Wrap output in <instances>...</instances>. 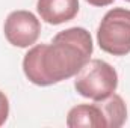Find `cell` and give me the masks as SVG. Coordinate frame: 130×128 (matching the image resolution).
Masks as SVG:
<instances>
[{"label": "cell", "mask_w": 130, "mask_h": 128, "mask_svg": "<svg viewBox=\"0 0 130 128\" xmlns=\"http://www.w3.org/2000/svg\"><path fill=\"white\" fill-rule=\"evenodd\" d=\"M91 33L83 27L59 32L50 44L32 47L23 59V71L36 86H50L76 75L92 54Z\"/></svg>", "instance_id": "1"}, {"label": "cell", "mask_w": 130, "mask_h": 128, "mask_svg": "<svg viewBox=\"0 0 130 128\" xmlns=\"http://www.w3.org/2000/svg\"><path fill=\"white\" fill-rule=\"evenodd\" d=\"M118 74L115 68L101 59H89L76 74L74 88L85 98L100 101L117 91Z\"/></svg>", "instance_id": "2"}, {"label": "cell", "mask_w": 130, "mask_h": 128, "mask_svg": "<svg viewBox=\"0 0 130 128\" xmlns=\"http://www.w3.org/2000/svg\"><path fill=\"white\" fill-rule=\"evenodd\" d=\"M97 41L103 51L112 56L130 53V9L113 8L100 21Z\"/></svg>", "instance_id": "3"}, {"label": "cell", "mask_w": 130, "mask_h": 128, "mask_svg": "<svg viewBox=\"0 0 130 128\" xmlns=\"http://www.w3.org/2000/svg\"><path fill=\"white\" fill-rule=\"evenodd\" d=\"M5 38L14 47L26 48L36 42L41 32L39 20L29 11H14L11 12L3 24Z\"/></svg>", "instance_id": "4"}, {"label": "cell", "mask_w": 130, "mask_h": 128, "mask_svg": "<svg viewBox=\"0 0 130 128\" xmlns=\"http://www.w3.org/2000/svg\"><path fill=\"white\" fill-rule=\"evenodd\" d=\"M36 11L48 24L58 26L71 21L79 12V0H38Z\"/></svg>", "instance_id": "5"}, {"label": "cell", "mask_w": 130, "mask_h": 128, "mask_svg": "<svg viewBox=\"0 0 130 128\" xmlns=\"http://www.w3.org/2000/svg\"><path fill=\"white\" fill-rule=\"evenodd\" d=\"M67 127L107 128V121L101 102L97 101L94 104H79L73 107L67 116Z\"/></svg>", "instance_id": "6"}, {"label": "cell", "mask_w": 130, "mask_h": 128, "mask_svg": "<svg viewBox=\"0 0 130 128\" xmlns=\"http://www.w3.org/2000/svg\"><path fill=\"white\" fill-rule=\"evenodd\" d=\"M100 102H101L104 115H106L107 128L123 127L126 119H127V107H126L124 99L113 92L112 95H109L107 98L100 99Z\"/></svg>", "instance_id": "7"}, {"label": "cell", "mask_w": 130, "mask_h": 128, "mask_svg": "<svg viewBox=\"0 0 130 128\" xmlns=\"http://www.w3.org/2000/svg\"><path fill=\"white\" fill-rule=\"evenodd\" d=\"M8 116H9V101L8 96L0 91V127L6 122Z\"/></svg>", "instance_id": "8"}, {"label": "cell", "mask_w": 130, "mask_h": 128, "mask_svg": "<svg viewBox=\"0 0 130 128\" xmlns=\"http://www.w3.org/2000/svg\"><path fill=\"white\" fill-rule=\"evenodd\" d=\"M89 5H92V6H100V8H103V6H109V5H112L115 0H86Z\"/></svg>", "instance_id": "9"}, {"label": "cell", "mask_w": 130, "mask_h": 128, "mask_svg": "<svg viewBox=\"0 0 130 128\" xmlns=\"http://www.w3.org/2000/svg\"><path fill=\"white\" fill-rule=\"evenodd\" d=\"M126 2H130V0H126Z\"/></svg>", "instance_id": "10"}]
</instances>
